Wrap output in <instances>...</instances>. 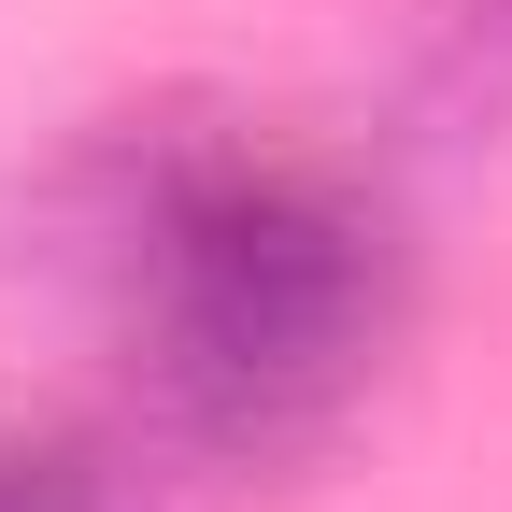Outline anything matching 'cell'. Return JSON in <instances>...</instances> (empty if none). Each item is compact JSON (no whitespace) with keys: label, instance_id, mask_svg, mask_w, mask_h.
Masks as SVG:
<instances>
[{"label":"cell","instance_id":"6da1fadb","mask_svg":"<svg viewBox=\"0 0 512 512\" xmlns=\"http://www.w3.org/2000/svg\"><path fill=\"white\" fill-rule=\"evenodd\" d=\"M29 256L100 313L157 427L214 456H285L342 427L399 342V228L328 157L242 114L157 100L86 128L29 200Z\"/></svg>","mask_w":512,"mask_h":512},{"label":"cell","instance_id":"7a4b0ae2","mask_svg":"<svg viewBox=\"0 0 512 512\" xmlns=\"http://www.w3.org/2000/svg\"><path fill=\"white\" fill-rule=\"evenodd\" d=\"M0 512H114V484L72 441H0Z\"/></svg>","mask_w":512,"mask_h":512}]
</instances>
